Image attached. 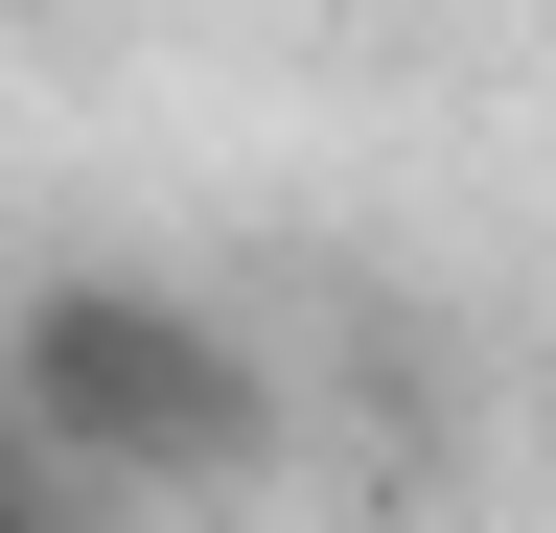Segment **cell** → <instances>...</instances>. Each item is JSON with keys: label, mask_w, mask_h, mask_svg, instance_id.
I'll return each mask as SVG.
<instances>
[{"label": "cell", "mask_w": 556, "mask_h": 533, "mask_svg": "<svg viewBox=\"0 0 556 533\" xmlns=\"http://www.w3.org/2000/svg\"><path fill=\"white\" fill-rule=\"evenodd\" d=\"M0 418H24L47 464H116V487H232L255 418H278V371H255L186 279H24Z\"/></svg>", "instance_id": "6da1fadb"}, {"label": "cell", "mask_w": 556, "mask_h": 533, "mask_svg": "<svg viewBox=\"0 0 556 533\" xmlns=\"http://www.w3.org/2000/svg\"><path fill=\"white\" fill-rule=\"evenodd\" d=\"M0 533H70V510H47V464H0Z\"/></svg>", "instance_id": "7a4b0ae2"}]
</instances>
